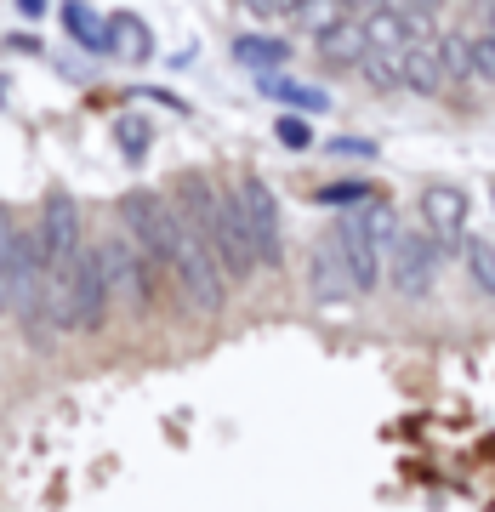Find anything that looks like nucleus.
<instances>
[{
    "instance_id": "1",
    "label": "nucleus",
    "mask_w": 495,
    "mask_h": 512,
    "mask_svg": "<svg viewBox=\"0 0 495 512\" xmlns=\"http://www.w3.org/2000/svg\"><path fill=\"white\" fill-rule=\"evenodd\" d=\"M120 217L131 228V245L154 262V268H171L177 262V239H183V217L154 194V188H131L120 200Z\"/></svg>"
},
{
    "instance_id": "2",
    "label": "nucleus",
    "mask_w": 495,
    "mask_h": 512,
    "mask_svg": "<svg viewBox=\"0 0 495 512\" xmlns=\"http://www.w3.org/2000/svg\"><path fill=\"white\" fill-rule=\"evenodd\" d=\"M200 239L211 245V256L222 262L228 279H251L262 268L257 245H251V228H245V211H239V194H222L217 188V211H211V222H205Z\"/></svg>"
},
{
    "instance_id": "3",
    "label": "nucleus",
    "mask_w": 495,
    "mask_h": 512,
    "mask_svg": "<svg viewBox=\"0 0 495 512\" xmlns=\"http://www.w3.org/2000/svg\"><path fill=\"white\" fill-rule=\"evenodd\" d=\"M57 274H63V285H69V325L86 330V336H97L103 319H109V296H114L97 245H92V251H80L69 268H57Z\"/></svg>"
},
{
    "instance_id": "4",
    "label": "nucleus",
    "mask_w": 495,
    "mask_h": 512,
    "mask_svg": "<svg viewBox=\"0 0 495 512\" xmlns=\"http://www.w3.org/2000/svg\"><path fill=\"white\" fill-rule=\"evenodd\" d=\"M387 285L399 296H410V302H427L433 296V285H439V245H433V234H416V228H404L399 239H393V251H387Z\"/></svg>"
},
{
    "instance_id": "5",
    "label": "nucleus",
    "mask_w": 495,
    "mask_h": 512,
    "mask_svg": "<svg viewBox=\"0 0 495 512\" xmlns=\"http://www.w3.org/2000/svg\"><path fill=\"white\" fill-rule=\"evenodd\" d=\"M171 274L183 285V296L194 302V313H217L222 308V262L211 256L194 228L183 222V239H177V262H171Z\"/></svg>"
},
{
    "instance_id": "6",
    "label": "nucleus",
    "mask_w": 495,
    "mask_h": 512,
    "mask_svg": "<svg viewBox=\"0 0 495 512\" xmlns=\"http://www.w3.org/2000/svg\"><path fill=\"white\" fill-rule=\"evenodd\" d=\"M239 211H245V228H251V245H257V262L279 268V256H285V228H279L274 188L262 183V177H245V183H239Z\"/></svg>"
},
{
    "instance_id": "7",
    "label": "nucleus",
    "mask_w": 495,
    "mask_h": 512,
    "mask_svg": "<svg viewBox=\"0 0 495 512\" xmlns=\"http://www.w3.org/2000/svg\"><path fill=\"white\" fill-rule=\"evenodd\" d=\"M467 211H473V200L456 183H433L422 194V228L433 234L439 256H456L467 245Z\"/></svg>"
},
{
    "instance_id": "8",
    "label": "nucleus",
    "mask_w": 495,
    "mask_h": 512,
    "mask_svg": "<svg viewBox=\"0 0 495 512\" xmlns=\"http://www.w3.org/2000/svg\"><path fill=\"white\" fill-rule=\"evenodd\" d=\"M40 239H46V256H52V274L57 268H69L74 256L86 251V228H80V205L69 200V194H46V200H40Z\"/></svg>"
},
{
    "instance_id": "9",
    "label": "nucleus",
    "mask_w": 495,
    "mask_h": 512,
    "mask_svg": "<svg viewBox=\"0 0 495 512\" xmlns=\"http://www.w3.org/2000/svg\"><path fill=\"white\" fill-rule=\"evenodd\" d=\"M330 239H336V251H342V262H348L353 296H370L387 279V251L365 234V228H359V217L336 222V228H330Z\"/></svg>"
},
{
    "instance_id": "10",
    "label": "nucleus",
    "mask_w": 495,
    "mask_h": 512,
    "mask_svg": "<svg viewBox=\"0 0 495 512\" xmlns=\"http://www.w3.org/2000/svg\"><path fill=\"white\" fill-rule=\"evenodd\" d=\"M97 256H103V274H109L114 296H126V302H137V308L154 302V291H148V256L137 251L126 234H109L103 245H97Z\"/></svg>"
},
{
    "instance_id": "11",
    "label": "nucleus",
    "mask_w": 495,
    "mask_h": 512,
    "mask_svg": "<svg viewBox=\"0 0 495 512\" xmlns=\"http://www.w3.org/2000/svg\"><path fill=\"white\" fill-rule=\"evenodd\" d=\"M399 69H404V92L416 97H439L450 80H444V63H439V40H410L399 52Z\"/></svg>"
},
{
    "instance_id": "12",
    "label": "nucleus",
    "mask_w": 495,
    "mask_h": 512,
    "mask_svg": "<svg viewBox=\"0 0 495 512\" xmlns=\"http://www.w3.org/2000/svg\"><path fill=\"white\" fill-rule=\"evenodd\" d=\"M308 291L319 296V302H348L353 296V279H348V262H342V251H336V239H325V245H313L308 256Z\"/></svg>"
},
{
    "instance_id": "13",
    "label": "nucleus",
    "mask_w": 495,
    "mask_h": 512,
    "mask_svg": "<svg viewBox=\"0 0 495 512\" xmlns=\"http://www.w3.org/2000/svg\"><path fill=\"white\" fill-rule=\"evenodd\" d=\"M353 18L365 23L370 52H393V57H399L404 46H410V40H422V35H416V23L399 18L393 6H382V0H376V6H365V12H353Z\"/></svg>"
},
{
    "instance_id": "14",
    "label": "nucleus",
    "mask_w": 495,
    "mask_h": 512,
    "mask_svg": "<svg viewBox=\"0 0 495 512\" xmlns=\"http://www.w3.org/2000/svg\"><path fill=\"white\" fill-rule=\"evenodd\" d=\"M63 29L74 35V46H86V52H97V57H109V52H114L109 18L97 12L92 0H63Z\"/></svg>"
},
{
    "instance_id": "15",
    "label": "nucleus",
    "mask_w": 495,
    "mask_h": 512,
    "mask_svg": "<svg viewBox=\"0 0 495 512\" xmlns=\"http://www.w3.org/2000/svg\"><path fill=\"white\" fill-rule=\"evenodd\" d=\"M109 35H114L109 57H126V63H148V57H154V35H148V23L137 18V12H114Z\"/></svg>"
},
{
    "instance_id": "16",
    "label": "nucleus",
    "mask_w": 495,
    "mask_h": 512,
    "mask_svg": "<svg viewBox=\"0 0 495 512\" xmlns=\"http://www.w3.org/2000/svg\"><path fill=\"white\" fill-rule=\"evenodd\" d=\"M313 46H319V57H325V63H359V57L370 52L365 23H359V18H342L336 29H325V35L313 40Z\"/></svg>"
},
{
    "instance_id": "17",
    "label": "nucleus",
    "mask_w": 495,
    "mask_h": 512,
    "mask_svg": "<svg viewBox=\"0 0 495 512\" xmlns=\"http://www.w3.org/2000/svg\"><path fill=\"white\" fill-rule=\"evenodd\" d=\"M234 57L245 63V69L268 74V69H285V63H291V46H285L279 35H239L234 40Z\"/></svg>"
},
{
    "instance_id": "18",
    "label": "nucleus",
    "mask_w": 495,
    "mask_h": 512,
    "mask_svg": "<svg viewBox=\"0 0 495 512\" xmlns=\"http://www.w3.org/2000/svg\"><path fill=\"white\" fill-rule=\"evenodd\" d=\"M439 63H444V80L450 86H467L473 80V35H461V29L439 35Z\"/></svg>"
},
{
    "instance_id": "19",
    "label": "nucleus",
    "mask_w": 495,
    "mask_h": 512,
    "mask_svg": "<svg viewBox=\"0 0 495 512\" xmlns=\"http://www.w3.org/2000/svg\"><path fill=\"white\" fill-rule=\"evenodd\" d=\"M461 262H467V279H473L478 291L495 296V239L467 234V245H461Z\"/></svg>"
},
{
    "instance_id": "20",
    "label": "nucleus",
    "mask_w": 495,
    "mask_h": 512,
    "mask_svg": "<svg viewBox=\"0 0 495 512\" xmlns=\"http://www.w3.org/2000/svg\"><path fill=\"white\" fill-rule=\"evenodd\" d=\"M262 92L279 97V103H291V109H302V114L330 109V97L319 92V86H296V80H279V74H262Z\"/></svg>"
},
{
    "instance_id": "21",
    "label": "nucleus",
    "mask_w": 495,
    "mask_h": 512,
    "mask_svg": "<svg viewBox=\"0 0 495 512\" xmlns=\"http://www.w3.org/2000/svg\"><path fill=\"white\" fill-rule=\"evenodd\" d=\"M353 217H359V228H365V234L376 239V245H382V251H393V239L404 234L399 211H393V205H387V200H370L365 211H353Z\"/></svg>"
},
{
    "instance_id": "22",
    "label": "nucleus",
    "mask_w": 495,
    "mask_h": 512,
    "mask_svg": "<svg viewBox=\"0 0 495 512\" xmlns=\"http://www.w3.org/2000/svg\"><path fill=\"white\" fill-rule=\"evenodd\" d=\"M291 18L302 23V29H308L313 40H319L325 29H336V23H342V18H353V12H348V0H302V6H296Z\"/></svg>"
},
{
    "instance_id": "23",
    "label": "nucleus",
    "mask_w": 495,
    "mask_h": 512,
    "mask_svg": "<svg viewBox=\"0 0 495 512\" xmlns=\"http://www.w3.org/2000/svg\"><path fill=\"white\" fill-rule=\"evenodd\" d=\"M359 74H365V86H376V92H404V69L393 52H365L359 57Z\"/></svg>"
},
{
    "instance_id": "24",
    "label": "nucleus",
    "mask_w": 495,
    "mask_h": 512,
    "mask_svg": "<svg viewBox=\"0 0 495 512\" xmlns=\"http://www.w3.org/2000/svg\"><path fill=\"white\" fill-rule=\"evenodd\" d=\"M313 200H319V205H353V211H365V205L376 200V188H370V183H330V188H319Z\"/></svg>"
},
{
    "instance_id": "25",
    "label": "nucleus",
    "mask_w": 495,
    "mask_h": 512,
    "mask_svg": "<svg viewBox=\"0 0 495 512\" xmlns=\"http://www.w3.org/2000/svg\"><path fill=\"white\" fill-rule=\"evenodd\" d=\"M114 143L126 148V160H143L148 154V120H137V114L114 120Z\"/></svg>"
},
{
    "instance_id": "26",
    "label": "nucleus",
    "mask_w": 495,
    "mask_h": 512,
    "mask_svg": "<svg viewBox=\"0 0 495 512\" xmlns=\"http://www.w3.org/2000/svg\"><path fill=\"white\" fill-rule=\"evenodd\" d=\"M473 80L495 92V35H490V29L473 35Z\"/></svg>"
},
{
    "instance_id": "27",
    "label": "nucleus",
    "mask_w": 495,
    "mask_h": 512,
    "mask_svg": "<svg viewBox=\"0 0 495 512\" xmlns=\"http://www.w3.org/2000/svg\"><path fill=\"white\" fill-rule=\"evenodd\" d=\"M274 137H279L285 148H313V131L302 126L296 114H279V120H274Z\"/></svg>"
},
{
    "instance_id": "28",
    "label": "nucleus",
    "mask_w": 495,
    "mask_h": 512,
    "mask_svg": "<svg viewBox=\"0 0 495 512\" xmlns=\"http://www.w3.org/2000/svg\"><path fill=\"white\" fill-rule=\"evenodd\" d=\"M330 154H348V160H376V143L370 137H336Z\"/></svg>"
},
{
    "instance_id": "29",
    "label": "nucleus",
    "mask_w": 495,
    "mask_h": 512,
    "mask_svg": "<svg viewBox=\"0 0 495 512\" xmlns=\"http://www.w3.org/2000/svg\"><path fill=\"white\" fill-rule=\"evenodd\" d=\"M46 6H52V0H18V12H23V18H40Z\"/></svg>"
},
{
    "instance_id": "30",
    "label": "nucleus",
    "mask_w": 495,
    "mask_h": 512,
    "mask_svg": "<svg viewBox=\"0 0 495 512\" xmlns=\"http://www.w3.org/2000/svg\"><path fill=\"white\" fill-rule=\"evenodd\" d=\"M439 6H450V0H439Z\"/></svg>"
},
{
    "instance_id": "31",
    "label": "nucleus",
    "mask_w": 495,
    "mask_h": 512,
    "mask_svg": "<svg viewBox=\"0 0 495 512\" xmlns=\"http://www.w3.org/2000/svg\"><path fill=\"white\" fill-rule=\"evenodd\" d=\"M490 205H495V194H490Z\"/></svg>"
}]
</instances>
